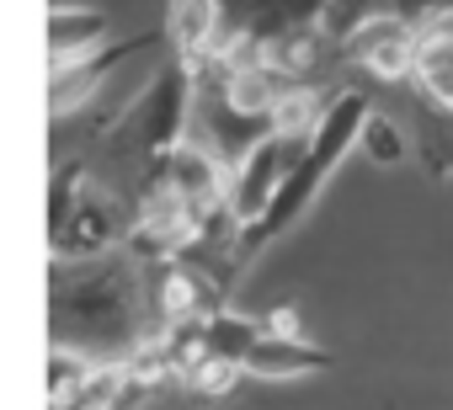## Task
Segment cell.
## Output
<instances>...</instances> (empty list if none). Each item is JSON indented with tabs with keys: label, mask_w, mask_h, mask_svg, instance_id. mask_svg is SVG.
Instances as JSON below:
<instances>
[{
	"label": "cell",
	"mask_w": 453,
	"mask_h": 410,
	"mask_svg": "<svg viewBox=\"0 0 453 410\" xmlns=\"http://www.w3.org/2000/svg\"><path fill=\"white\" fill-rule=\"evenodd\" d=\"M368 118H373V107H368V96H363V91H342V96H331V107H326L320 128L310 133V155L299 160V171L283 181V192L273 197V209H267L251 230H241V235H235L241 256H251V251L273 246L283 230H294V224H299V214L315 202L320 181L342 165V155H347L352 144H363V123H368Z\"/></svg>",
	"instance_id": "obj_2"
},
{
	"label": "cell",
	"mask_w": 453,
	"mask_h": 410,
	"mask_svg": "<svg viewBox=\"0 0 453 410\" xmlns=\"http://www.w3.org/2000/svg\"><path fill=\"white\" fill-rule=\"evenodd\" d=\"M363 149H368V160H379V165H400L405 160V133H400V123H389V118H368L363 123Z\"/></svg>",
	"instance_id": "obj_16"
},
{
	"label": "cell",
	"mask_w": 453,
	"mask_h": 410,
	"mask_svg": "<svg viewBox=\"0 0 453 410\" xmlns=\"http://www.w3.org/2000/svg\"><path fill=\"white\" fill-rule=\"evenodd\" d=\"M326 368H331V357L320 346H310L299 336H273V330H262V341L246 357L251 378H299V373H326Z\"/></svg>",
	"instance_id": "obj_12"
},
{
	"label": "cell",
	"mask_w": 453,
	"mask_h": 410,
	"mask_svg": "<svg viewBox=\"0 0 453 410\" xmlns=\"http://www.w3.org/2000/svg\"><path fill=\"white\" fill-rule=\"evenodd\" d=\"M241 373H246L241 362H219V357H203V362L187 373V389H192V394H224V389H230Z\"/></svg>",
	"instance_id": "obj_17"
},
{
	"label": "cell",
	"mask_w": 453,
	"mask_h": 410,
	"mask_svg": "<svg viewBox=\"0 0 453 410\" xmlns=\"http://www.w3.org/2000/svg\"><path fill=\"white\" fill-rule=\"evenodd\" d=\"M192 102H197L192 70H187L181 59H176V65H160V70L150 75V86L128 96L118 128L102 139V144H107V160H112V165L134 160V165H139V181H144V171H150L165 149L181 144V133H187V123H192Z\"/></svg>",
	"instance_id": "obj_3"
},
{
	"label": "cell",
	"mask_w": 453,
	"mask_h": 410,
	"mask_svg": "<svg viewBox=\"0 0 453 410\" xmlns=\"http://www.w3.org/2000/svg\"><path fill=\"white\" fill-rule=\"evenodd\" d=\"M453 11V0H411V11H405V22H432V17H448Z\"/></svg>",
	"instance_id": "obj_18"
},
{
	"label": "cell",
	"mask_w": 453,
	"mask_h": 410,
	"mask_svg": "<svg viewBox=\"0 0 453 410\" xmlns=\"http://www.w3.org/2000/svg\"><path fill=\"white\" fill-rule=\"evenodd\" d=\"M416 80H421V91H426L437 107H448V112H453V38H442V33L421 27V49H416Z\"/></svg>",
	"instance_id": "obj_14"
},
{
	"label": "cell",
	"mask_w": 453,
	"mask_h": 410,
	"mask_svg": "<svg viewBox=\"0 0 453 410\" xmlns=\"http://www.w3.org/2000/svg\"><path fill=\"white\" fill-rule=\"evenodd\" d=\"M304 155H310V133H283V128L246 155V165L230 176V214L241 219V230H251L273 209V197L283 192V181L299 171Z\"/></svg>",
	"instance_id": "obj_5"
},
{
	"label": "cell",
	"mask_w": 453,
	"mask_h": 410,
	"mask_svg": "<svg viewBox=\"0 0 453 410\" xmlns=\"http://www.w3.org/2000/svg\"><path fill=\"white\" fill-rule=\"evenodd\" d=\"M102 43H107V17L102 11H65L59 6L49 17V75L102 54Z\"/></svg>",
	"instance_id": "obj_11"
},
{
	"label": "cell",
	"mask_w": 453,
	"mask_h": 410,
	"mask_svg": "<svg viewBox=\"0 0 453 410\" xmlns=\"http://www.w3.org/2000/svg\"><path fill=\"white\" fill-rule=\"evenodd\" d=\"M155 38H134V43H107L102 54H91V59H81V65H70V70H54L49 75V112L54 118H75V112H86L96 96H102V80L128 59V54H144Z\"/></svg>",
	"instance_id": "obj_8"
},
{
	"label": "cell",
	"mask_w": 453,
	"mask_h": 410,
	"mask_svg": "<svg viewBox=\"0 0 453 410\" xmlns=\"http://www.w3.org/2000/svg\"><path fill=\"white\" fill-rule=\"evenodd\" d=\"M416 49H421V27L405 17H373L347 38L352 65H363L379 80H405L416 75Z\"/></svg>",
	"instance_id": "obj_7"
},
{
	"label": "cell",
	"mask_w": 453,
	"mask_h": 410,
	"mask_svg": "<svg viewBox=\"0 0 453 410\" xmlns=\"http://www.w3.org/2000/svg\"><path fill=\"white\" fill-rule=\"evenodd\" d=\"M192 123L203 128V149H208L224 171H230V176L246 165V155H251L262 139L278 133L273 118H251V112H241L230 96L219 91V80H213L208 91H197V102H192Z\"/></svg>",
	"instance_id": "obj_6"
},
{
	"label": "cell",
	"mask_w": 453,
	"mask_h": 410,
	"mask_svg": "<svg viewBox=\"0 0 453 410\" xmlns=\"http://www.w3.org/2000/svg\"><path fill=\"white\" fill-rule=\"evenodd\" d=\"M171 43L192 75L219 59V0H171Z\"/></svg>",
	"instance_id": "obj_10"
},
{
	"label": "cell",
	"mask_w": 453,
	"mask_h": 410,
	"mask_svg": "<svg viewBox=\"0 0 453 410\" xmlns=\"http://www.w3.org/2000/svg\"><path fill=\"white\" fill-rule=\"evenodd\" d=\"M150 288L134 256L107 251L91 262H54L49 267V341L75 352L96 368L128 362L144 341Z\"/></svg>",
	"instance_id": "obj_1"
},
{
	"label": "cell",
	"mask_w": 453,
	"mask_h": 410,
	"mask_svg": "<svg viewBox=\"0 0 453 410\" xmlns=\"http://www.w3.org/2000/svg\"><path fill=\"white\" fill-rule=\"evenodd\" d=\"M331 0H219V59L235 49H273L288 33L326 27Z\"/></svg>",
	"instance_id": "obj_4"
},
{
	"label": "cell",
	"mask_w": 453,
	"mask_h": 410,
	"mask_svg": "<svg viewBox=\"0 0 453 410\" xmlns=\"http://www.w3.org/2000/svg\"><path fill=\"white\" fill-rule=\"evenodd\" d=\"M118 240V214H112V202H102L96 192H86L75 202V214L49 230V251L54 262H91V256H107Z\"/></svg>",
	"instance_id": "obj_9"
},
{
	"label": "cell",
	"mask_w": 453,
	"mask_h": 410,
	"mask_svg": "<svg viewBox=\"0 0 453 410\" xmlns=\"http://www.w3.org/2000/svg\"><path fill=\"white\" fill-rule=\"evenodd\" d=\"M421 139H426V160L437 171H453V112L448 107H426L421 112Z\"/></svg>",
	"instance_id": "obj_15"
},
{
	"label": "cell",
	"mask_w": 453,
	"mask_h": 410,
	"mask_svg": "<svg viewBox=\"0 0 453 410\" xmlns=\"http://www.w3.org/2000/svg\"><path fill=\"white\" fill-rule=\"evenodd\" d=\"M262 330L267 325H257V320H246V315H208L203 325H197V336H203V357H219V362H241L246 368V357H251V346L262 341Z\"/></svg>",
	"instance_id": "obj_13"
}]
</instances>
